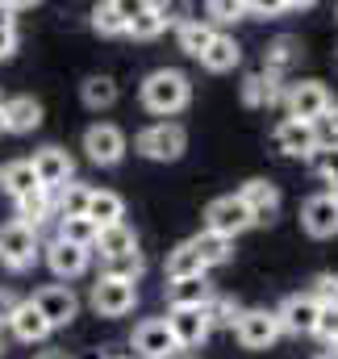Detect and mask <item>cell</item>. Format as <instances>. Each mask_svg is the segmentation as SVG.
<instances>
[{"label":"cell","instance_id":"1","mask_svg":"<svg viewBox=\"0 0 338 359\" xmlns=\"http://www.w3.org/2000/svg\"><path fill=\"white\" fill-rule=\"evenodd\" d=\"M188 100H192V80L184 72H175V67H159V72H151L142 80V104H147V113H155L163 121L175 117L180 109H188Z\"/></svg>","mask_w":338,"mask_h":359},{"label":"cell","instance_id":"2","mask_svg":"<svg viewBox=\"0 0 338 359\" xmlns=\"http://www.w3.org/2000/svg\"><path fill=\"white\" fill-rule=\"evenodd\" d=\"M134 147H138V155L151 159V163H175V159L188 151V134H184V126H175V121H155V126L138 130Z\"/></svg>","mask_w":338,"mask_h":359},{"label":"cell","instance_id":"3","mask_svg":"<svg viewBox=\"0 0 338 359\" xmlns=\"http://www.w3.org/2000/svg\"><path fill=\"white\" fill-rule=\"evenodd\" d=\"M38 251H42L38 230L21 226L17 217L0 226V264H4L8 271H29L34 264H38Z\"/></svg>","mask_w":338,"mask_h":359},{"label":"cell","instance_id":"4","mask_svg":"<svg viewBox=\"0 0 338 359\" xmlns=\"http://www.w3.org/2000/svg\"><path fill=\"white\" fill-rule=\"evenodd\" d=\"M255 226L251 209L243 205V196L238 192H226V196H217V201H209V209H205V230L209 234H222V238H238V234H247Z\"/></svg>","mask_w":338,"mask_h":359},{"label":"cell","instance_id":"5","mask_svg":"<svg viewBox=\"0 0 338 359\" xmlns=\"http://www.w3.org/2000/svg\"><path fill=\"white\" fill-rule=\"evenodd\" d=\"M330 92L322 80H297V84H288L284 92V109H288V117H297V121H309V126H318L326 113H330Z\"/></svg>","mask_w":338,"mask_h":359},{"label":"cell","instance_id":"6","mask_svg":"<svg viewBox=\"0 0 338 359\" xmlns=\"http://www.w3.org/2000/svg\"><path fill=\"white\" fill-rule=\"evenodd\" d=\"M29 305L46 318V326H50V330L72 326V322H76V313H80V297L72 292V284H46V288H38V292L29 297Z\"/></svg>","mask_w":338,"mask_h":359},{"label":"cell","instance_id":"7","mask_svg":"<svg viewBox=\"0 0 338 359\" xmlns=\"http://www.w3.org/2000/svg\"><path fill=\"white\" fill-rule=\"evenodd\" d=\"M271 142H276V151L288 155V159H313V151L322 147V130L309 126V121L284 117V121L271 130Z\"/></svg>","mask_w":338,"mask_h":359},{"label":"cell","instance_id":"8","mask_svg":"<svg viewBox=\"0 0 338 359\" xmlns=\"http://www.w3.org/2000/svg\"><path fill=\"white\" fill-rule=\"evenodd\" d=\"M92 309L100 318H126L134 305H138V284H126V280H109V276H96L92 292H88Z\"/></svg>","mask_w":338,"mask_h":359},{"label":"cell","instance_id":"9","mask_svg":"<svg viewBox=\"0 0 338 359\" xmlns=\"http://www.w3.org/2000/svg\"><path fill=\"white\" fill-rule=\"evenodd\" d=\"M318 318H322V305H318L309 292H292V297H284L280 309H276L280 334H297V339L318 334Z\"/></svg>","mask_w":338,"mask_h":359},{"label":"cell","instance_id":"10","mask_svg":"<svg viewBox=\"0 0 338 359\" xmlns=\"http://www.w3.org/2000/svg\"><path fill=\"white\" fill-rule=\"evenodd\" d=\"M234 334L247 351H267L276 339H280V322H276V309H238L234 318Z\"/></svg>","mask_w":338,"mask_h":359},{"label":"cell","instance_id":"11","mask_svg":"<svg viewBox=\"0 0 338 359\" xmlns=\"http://www.w3.org/2000/svg\"><path fill=\"white\" fill-rule=\"evenodd\" d=\"M171 21H175V8H171V4H155V0L126 4V34H130V38H138V42L159 38Z\"/></svg>","mask_w":338,"mask_h":359},{"label":"cell","instance_id":"12","mask_svg":"<svg viewBox=\"0 0 338 359\" xmlns=\"http://www.w3.org/2000/svg\"><path fill=\"white\" fill-rule=\"evenodd\" d=\"M84 155L96 168H117L126 159V134L109 121H96L84 130Z\"/></svg>","mask_w":338,"mask_h":359},{"label":"cell","instance_id":"13","mask_svg":"<svg viewBox=\"0 0 338 359\" xmlns=\"http://www.w3.org/2000/svg\"><path fill=\"white\" fill-rule=\"evenodd\" d=\"M130 347H134L138 359H171L180 351L163 318H142V322L134 326V334H130Z\"/></svg>","mask_w":338,"mask_h":359},{"label":"cell","instance_id":"14","mask_svg":"<svg viewBox=\"0 0 338 359\" xmlns=\"http://www.w3.org/2000/svg\"><path fill=\"white\" fill-rule=\"evenodd\" d=\"M301 226L309 238H334L338 234V192H313L301 205Z\"/></svg>","mask_w":338,"mask_h":359},{"label":"cell","instance_id":"15","mask_svg":"<svg viewBox=\"0 0 338 359\" xmlns=\"http://www.w3.org/2000/svg\"><path fill=\"white\" fill-rule=\"evenodd\" d=\"M34 172H38V184L46 188V192H63L72 180H76V159L63 151V147H42L34 159Z\"/></svg>","mask_w":338,"mask_h":359},{"label":"cell","instance_id":"16","mask_svg":"<svg viewBox=\"0 0 338 359\" xmlns=\"http://www.w3.org/2000/svg\"><path fill=\"white\" fill-rule=\"evenodd\" d=\"M163 322H168V330H171V339H175L180 351H192V347H201L213 334V322H209L205 309H171Z\"/></svg>","mask_w":338,"mask_h":359},{"label":"cell","instance_id":"17","mask_svg":"<svg viewBox=\"0 0 338 359\" xmlns=\"http://www.w3.org/2000/svg\"><path fill=\"white\" fill-rule=\"evenodd\" d=\"M238 196H243V205L251 209L255 226H267V222L280 213V188H276L271 180H263V176L247 180V184L238 188Z\"/></svg>","mask_w":338,"mask_h":359},{"label":"cell","instance_id":"18","mask_svg":"<svg viewBox=\"0 0 338 359\" xmlns=\"http://www.w3.org/2000/svg\"><path fill=\"white\" fill-rule=\"evenodd\" d=\"M46 264H50V271H55L59 280H80V276L92 268V251L72 247V243H63V238H55V243L46 247Z\"/></svg>","mask_w":338,"mask_h":359},{"label":"cell","instance_id":"19","mask_svg":"<svg viewBox=\"0 0 338 359\" xmlns=\"http://www.w3.org/2000/svg\"><path fill=\"white\" fill-rule=\"evenodd\" d=\"M284 80L280 76H267V72H251L243 80V104L247 109H271V104H284Z\"/></svg>","mask_w":338,"mask_h":359},{"label":"cell","instance_id":"20","mask_svg":"<svg viewBox=\"0 0 338 359\" xmlns=\"http://www.w3.org/2000/svg\"><path fill=\"white\" fill-rule=\"evenodd\" d=\"M42 126V104L34 96H8L4 100V134H34Z\"/></svg>","mask_w":338,"mask_h":359},{"label":"cell","instance_id":"21","mask_svg":"<svg viewBox=\"0 0 338 359\" xmlns=\"http://www.w3.org/2000/svg\"><path fill=\"white\" fill-rule=\"evenodd\" d=\"M213 297V284L205 276H192V280H168V305L171 309H205Z\"/></svg>","mask_w":338,"mask_h":359},{"label":"cell","instance_id":"22","mask_svg":"<svg viewBox=\"0 0 338 359\" xmlns=\"http://www.w3.org/2000/svg\"><path fill=\"white\" fill-rule=\"evenodd\" d=\"M88 222L96 226V230H109V226H121L126 222V201L117 196V192H109V188H92V201H88Z\"/></svg>","mask_w":338,"mask_h":359},{"label":"cell","instance_id":"23","mask_svg":"<svg viewBox=\"0 0 338 359\" xmlns=\"http://www.w3.org/2000/svg\"><path fill=\"white\" fill-rule=\"evenodd\" d=\"M301 59V42L297 38H288V34H280V38H271L267 42V50H263V67L259 72H267V76H288L292 72V63Z\"/></svg>","mask_w":338,"mask_h":359},{"label":"cell","instance_id":"24","mask_svg":"<svg viewBox=\"0 0 338 359\" xmlns=\"http://www.w3.org/2000/svg\"><path fill=\"white\" fill-rule=\"evenodd\" d=\"M201 63H205V72H213V76L234 72V67L243 63V46H238L230 34H213V42H209V50L201 55Z\"/></svg>","mask_w":338,"mask_h":359},{"label":"cell","instance_id":"25","mask_svg":"<svg viewBox=\"0 0 338 359\" xmlns=\"http://www.w3.org/2000/svg\"><path fill=\"white\" fill-rule=\"evenodd\" d=\"M13 209H17V222H21V226L38 230V226H42V222L55 213V192H46V188H34V192L17 196V201H13Z\"/></svg>","mask_w":338,"mask_h":359},{"label":"cell","instance_id":"26","mask_svg":"<svg viewBox=\"0 0 338 359\" xmlns=\"http://www.w3.org/2000/svg\"><path fill=\"white\" fill-rule=\"evenodd\" d=\"M96 255H100V264L104 259H121V255H134L138 251V234L121 222V226H109V230H100L96 234V247H92Z\"/></svg>","mask_w":338,"mask_h":359},{"label":"cell","instance_id":"27","mask_svg":"<svg viewBox=\"0 0 338 359\" xmlns=\"http://www.w3.org/2000/svg\"><path fill=\"white\" fill-rule=\"evenodd\" d=\"M213 34H217V29H213L205 17H188V21H180V29H175V42H180V50H184L188 59H201V55L209 50Z\"/></svg>","mask_w":338,"mask_h":359},{"label":"cell","instance_id":"28","mask_svg":"<svg viewBox=\"0 0 338 359\" xmlns=\"http://www.w3.org/2000/svg\"><path fill=\"white\" fill-rule=\"evenodd\" d=\"M8 330H13V339H21V343H46V339H50L46 318H42L29 301H21V305H17V313H13Z\"/></svg>","mask_w":338,"mask_h":359},{"label":"cell","instance_id":"29","mask_svg":"<svg viewBox=\"0 0 338 359\" xmlns=\"http://www.w3.org/2000/svg\"><path fill=\"white\" fill-rule=\"evenodd\" d=\"M192 243V251H196V259L209 268H222V264H230V255H234V243L230 238H222V234H209V230H201L196 238H188Z\"/></svg>","mask_w":338,"mask_h":359},{"label":"cell","instance_id":"30","mask_svg":"<svg viewBox=\"0 0 338 359\" xmlns=\"http://www.w3.org/2000/svg\"><path fill=\"white\" fill-rule=\"evenodd\" d=\"M0 188L17 201V196L34 192V188H42V184H38V172H34V163H29V159H13V163H4V168H0Z\"/></svg>","mask_w":338,"mask_h":359},{"label":"cell","instance_id":"31","mask_svg":"<svg viewBox=\"0 0 338 359\" xmlns=\"http://www.w3.org/2000/svg\"><path fill=\"white\" fill-rule=\"evenodd\" d=\"M92 29H96L100 38H121V34H126V4H117V0L96 4V8H92Z\"/></svg>","mask_w":338,"mask_h":359},{"label":"cell","instance_id":"32","mask_svg":"<svg viewBox=\"0 0 338 359\" xmlns=\"http://www.w3.org/2000/svg\"><path fill=\"white\" fill-rule=\"evenodd\" d=\"M88 201H92V188L80 184V180H72L63 192H55V213H59V217H84Z\"/></svg>","mask_w":338,"mask_h":359},{"label":"cell","instance_id":"33","mask_svg":"<svg viewBox=\"0 0 338 359\" xmlns=\"http://www.w3.org/2000/svg\"><path fill=\"white\" fill-rule=\"evenodd\" d=\"M80 96H84V104L92 113H100V109H109L117 100V80L113 76H88L80 84Z\"/></svg>","mask_w":338,"mask_h":359},{"label":"cell","instance_id":"34","mask_svg":"<svg viewBox=\"0 0 338 359\" xmlns=\"http://www.w3.org/2000/svg\"><path fill=\"white\" fill-rule=\"evenodd\" d=\"M192 276H205V264L196 259L192 243H180L175 251H168V280H192Z\"/></svg>","mask_w":338,"mask_h":359},{"label":"cell","instance_id":"35","mask_svg":"<svg viewBox=\"0 0 338 359\" xmlns=\"http://www.w3.org/2000/svg\"><path fill=\"white\" fill-rule=\"evenodd\" d=\"M96 226L88 222V217H59V234L55 238H63V243H72V247H84V251H92L96 247Z\"/></svg>","mask_w":338,"mask_h":359},{"label":"cell","instance_id":"36","mask_svg":"<svg viewBox=\"0 0 338 359\" xmlns=\"http://www.w3.org/2000/svg\"><path fill=\"white\" fill-rule=\"evenodd\" d=\"M142 271H147L142 251L121 255V259H104V264H100V276H109V280H126V284H138V280H142Z\"/></svg>","mask_w":338,"mask_h":359},{"label":"cell","instance_id":"37","mask_svg":"<svg viewBox=\"0 0 338 359\" xmlns=\"http://www.w3.org/2000/svg\"><path fill=\"white\" fill-rule=\"evenodd\" d=\"M309 163H313V172H318V176L330 184V192H338V142H322V147L313 151V159H309Z\"/></svg>","mask_w":338,"mask_h":359},{"label":"cell","instance_id":"38","mask_svg":"<svg viewBox=\"0 0 338 359\" xmlns=\"http://www.w3.org/2000/svg\"><path fill=\"white\" fill-rule=\"evenodd\" d=\"M205 13H209V17H205L209 25H213V21H217V25H230V21H243V17H247V4H243V0H209Z\"/></svg>","mask_w":338,"mask_h":359},{"label":"cell","instance_id":"39","mask_svg":"<svg viewBox=\"0 0 338 359\" xmlns=\"http://www.w3.org/2000/svg\"><path fill=\"white\" fill-rule=\"evenodd\" d=\"M309 297H313L322 309H334V305H338V276H334V271H322V276H313V284H309Z\"/></svg>","mask_w":338,"mask_h":359},{"label":"cell","instance_id":"40","mask_svg":"<svg viewBox=\"0 0 338 359\" xmlns=\"http://www.w3.org/2000/svg\"><path fill=\"white\" fill-rule=\"evenodd\" d=\"M205 313H209V322H213V326H234L238 305H234L226 292H213V297H209V305H205Z\"/></svg>","mask_w":338,"mask_h":359},{"label":"cell","instance_id":"41","mask_svg":"<svg viewBox=\"0 0 338 359\" xmlns=\"http://www.w3.org/2000/svg\"><path fill=\"white\" fill-rule=\"evenodd\" d=\"M318 339H322L330 351H338V305L334 309H322V318H318Z\"/></svg>","mask_w":338,"mask_h":359},{"label":"cell","instance_id":"42","mask_svg":"<svg viewBox=\"0 0 338 359\" xmlns=\"http://www.w3.org/2000/svg\"><path fill=\"white\" fill-rule=\"evenodd\" d=\"M17 305H21V301H17L13 292H4V288H0V326H8V322H13V313H17Z\"/></svg>","mask_w":338,"mask_h":359},{"label":"cell","instance_id":"43","mask_svg":"<svg viewBox=\"0 0 338 359\" xmlns=\"http://www.w3.org/2000/svg\"><path fill=\"white\" fill-rule=\"evenodd\" d=\"M13 50H17V25L13 29H0V63L13 59Z\"/></svg>","mask_w":338,"mask_h":359},{"label":"cell","instance_id":"44","mask_svg":"<svg viewBox=\"0 0 338 359\" xmlns=\"http://www.w3.org/2000/svg\"><path fill=\"white\" fill-rule=\"evenodd\" d=\"M322 126H326V134H330V142H338V104H330V113L322 117Z\"/></svg>","mask_w":338,"mask_h":359},{"label":"cell","instance_id":"45","mask_svg":"<svg viewBox=\"0 0 338 359\" xmlns=\"http://www.w3.org/2000/svg\"><path fill=\"white\" fill-rule=\"evenodd\" d=\"M25 8V4H0V29H13V13Z\"/></svg>","mask_w":338,"mask_h":359},{"label":"cell","instance_id":"46","mask_svg":"<svg viewBox=\"0 0 338 359\" xmlns=\"http://www.w3.org/2000/svg\"><path fill=\"white\" fill-rule=\"evenodd\" d=\"M0 130H4V96H0Z\"/></svg>","mask_w":338,"mask_h":359},{"label":"cell","instance_id":"47","mask_svg":"<svg viewBox=\"0 0 338 359\" xmlns=\"http://www.w3.org/2000/svg\"><path fill=\"white\" fill-rule=\"evenodd\" d=\"M318 359H338V351H322V355H318Z\"/></svg>","mask_w":338,"mask_h":359},{"label":"cell","instance_id":"48","mask_svg":"<svg viewBox=\"0 0 338 359\" xmlns=\"http://www.w3.org/2000/svg\"><path fill=\"white\" fill-rule=\"evenodd\" d=\"M42 359H63V355H42Z\"/></svg>","mask_w":338,"mask_h":359},{"label":"cell","instance_id":"49","mask_svg":"<svg viewBox=\"0 0 338 359\" xmlns=\"http://www.w3.org/2000/svg\"><path fill=\"white\" fill-rule=\"evenodd\" d=\"M104 359H126V355H104Z\"/></svg>","mask_w":338,"mask_h":359}]
</instances>
